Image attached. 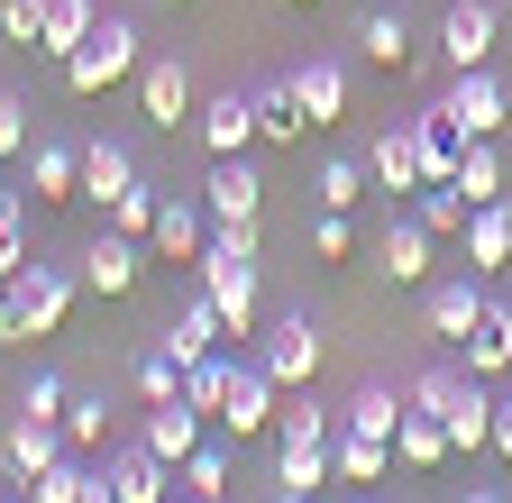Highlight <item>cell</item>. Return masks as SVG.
Returning a JSON list of instances; mask_svg holds the SVG:
<instances>
[{
  "label": "cell",
  "mask_w": 512,
  "mask_h": 503,
  "mask_svg": "<svg viewBox=\"0 0 512 503\" xmlns=\"http://www.w3.org/2000/svg\"><path fill=\"white\" fill-rule=\"evenodd\" d=\"M0 348H28V321H19V302H10V284H0Z\"/></svg>",
  "instance_id": "46"
},
{
  "label": "cell",
  "mask_w": 512,
  "mask_h": 503,
  "mask_svg": "<svg viewBox=\"0 0 512 503\" xmlns=\"http://www.w3.org/2000/svg\"><path fill=\"white\" fill-rule=\"evenodd\" d=\"M37 0H0V37H10V46H37Z\"/></svg>",
  "instance_id": "45"
},
{
  "label": "cell",
  "mask_w": 512,
  "mask_h": 503,
  "mask_svg": "<svg viewBox=\"0 0 512 503\" xmlns=\"http://www.w3.org/2000/svg\"><path fill=\"white\" fill-rule=\"evenodd\" d=\"M138 439H147L165 467H183L192 449H202V412H192L183 394H174V403H147V430H138Z\"/></svg>",
  "instance_id": "21"
},
{
  "label": "cell",
  "mask_w": 512,
  "mask_h": 503,
  "mask_svg": "<svg viewBox=\"0 0 512 503\" xmlns=\"http://www.w3.org/2000/svg\"><path fill=\"white\" fill-rule=\"evenodd\" d=\"M83 503H119V494H110V476H83Z\"/></svg>",
  "instance_id": "48"
},
{
  "label": "cell",
  "mask_w": 512,
  "mask_h": 503,
  "mask_svg": "<svg viewBox=\"0 0 512 503\" xmlns=\"http://www.w3.org/2000/svg\"><path fill=\"white\" fill-rule=\"evenodd\" d=\"M302 129H311V110H302V83H293V74L256 83V138H266V147H302Z\"/></svg>",
  "instance_id": "16"
},
{
  "label": "cell",
  "mask_w": 512,
  "mask_h": 503,
  "mask_svg": "<svg viewBox=\"0 0 512 503\" xmlns=\"http://www.w3.org/2000/svg\"><path fill=\"white\" fill-rule=\"evenodd\" d=\"M202 293L220 302V321H229V339H256V302H266V275H256V229H211V247H202Z\"/></svg>",
  "instance_id": "1"
},
{
  "label": "cell",
  "mask_w": 512,
  "mask_h": 503,
  "mask_svg": "<svg viewBox=\"0 0 512 503\" xmlns=\"http://www.w3.org/2000/svg\"><path fill=\"white\" fill-rule=\"evenodd\" d=\"M202 202H211V229H256V202H266V183H256V165H247V156H211Z\"/></svg>",
  "instance_id": "9"
},
{
  "label": "cell",
  "mask_w": 512,
  "mask_h": 503,
  "mask_svg": "<svg viewBox=\"0 0 512 503\" xmlns=\"http://www.w3.org/2000/svg\"><path fill=\"white\" fill-rule=\"evenodd\" d=\"M275 412H284V385L266 366H256V348L229 366V394H220V430L229 439H256V430H275Z\"/></svg>",
  "instance_id": "3"
},
{
  "label": "cell",
  "mask_w": 512,
  "mask_h": 503,
  "mask_svg": "<svg viewBox=\"0 0 512 503\" xmlns=\"http://www.w3.org/2000/svg\"><path fill=\"white\" fill-rule=\"evenodd\" d=\"M458 503H503V494H494V485H467V494H458Z\"/></svg>",
  "instance_id": "50"
},
{
  "label": "cell",
  "mask_w": 512,
  "mask_h": 503,
  "mask_svg": "<svg viewBox=\"0 0 512 503\" xmlns=\"http://www.w3.org/2000/svg\"><path fill=\"white\" fill-rule=\"evenodd\" d=\"M375 266L394 275V284H421V275H430V229H421L412 211H394V220H384V238H375Z\"/></svg>",
  "instance_id": "20"
},
{
  "label": "cell",
  "mask_w": 512,
  "mask_h": 503,
  "mask_svg": "<svg viewBox=\"0 0 512 503\" xmlns=\"http://www.w3.org/2000/svg\"><path fill=\"white\" fill-rule=\"evenodd\" d=\"M293 10H311V0H293Z\"/></svg>",
  "instance_id": "54"
},
{
  "label": "cell",
  "mask_w": 512,
  "mask_h": 503,
  "mask_svg": "<svg viewBox=\"0 0 512 503\" xmlns=\"http://www.w3.org/2000/svg\"><path fill=\"white\" fill-rule=\"evenodd\" d=\"M229 366H238V357H220V348H211L202 366H183V403H192V412H220V394H229Z\"/></svg>",
  "instance_id": "38"
},
{
  "label": "cell",
  "mask_w": 512,
  "mask_h": 503,
  "mask_svg": "<svg viewBox=\"0 0 512 503\" xmlns=\"http://www.w3.org/2000/svg\"><path fill=\"white\" fill-rule=\"evenodd\" d=\"M366 183H375V193H394V202H412V193H421V147H412V119H394V129L366 147Z\"/></svg>",
  "instance_id": "13"
},
{
  "label": "cell",
  "mask_w": 512,
  "mask_h": 503,
  "mask_svg": "<svg viewBox=\"0 0 512 503\" xmlns=\"http://www.w3.org/2000/svg\"><path fill=\"white\" fill-rule=\"evenodd\" d=\"M192 138H202L211 156H247V138H256V92H211L202 110H192Z\"/></svg>",
  "instance_id": "12"
},
{
  "label": "cell",
  "mask_w": 512,
  "mask_h": 503,
  "mask_svg": "<svg viewBox=\"0 0 512 503\" xmlns=\"http://www.w3.org/2000/svg\"><path fill=\"white\" fill-rule=\"evenodd\" d=\"M275 439H284V449H330V439H339V412H320L311 394H293L275 412Z\"/></svg>",
  "instance_id": "29"
},
{
  "label": "cell",
  "mask_w": 512,
  "mask_h": 503,
  "mask_svg": "<svg viewBox=\"0 0 512 503\" xmlns=\"http://www.w3.org/2000/svg\"><path fill=\"white\" fill-rule=\"evenodd\" d=\"M494 458L512 467V403H494Z\"/></svg>",
  "instance_id": "47"
},
{
  "label": "cell",
  "mask_w": 512,
  "mask_h": 503,
  "mask_svg": "<svg viewBox=\"0 0 512 503\" xmlns=\"http://www.w3.org/2000/svg\"><path fill=\"white\" fill-rule=\"evenodd\" d=\"M83 476H92V458H74V449H64V458L28 485V503H83Z\"/></svg>",
  "instance_id": "39"
},
{
  "label": "cell",
  "mask_w": 512,
  "mask_h": 503,
  "mask_svg": "<svg viewBox=\"0 0 512 503\" xmlns=\"http://www.w3.org/2000/svg\"><path fill=\"white\" fill-rule=\"evenodd\" d=\"M174 476H183V494H229V449H211V439H202Z\"/></svg>",
  "instance_id": "41"
},
{
  "label": "cell",
  "mask_w": 512,
  "mask_h": 503,
  "mask_svg": "<svg viewBox=\"0 0 512 503\" xmlns=\"http://www.w3.org/2000/svg\"><path fill=\"white\" fill-rule=\"evenodd\" d=\"M156 211H165V193H156V183L138 174V183H128V193L110 202V229H119V238H138V247H147V229H156Z\"/></svg>",
  "instance_id": "34"
},
{
  "label": "cell",
  "mask_w": 512,
  "mask_h": 503,
  "mask_svg": "<svg viewBox=\"0 0 512 503\" xmlns=\"http://www.w3.org/2000/svg\"><path fill=\"white\" fill-rule=\"evenodd\" d=\"M101 476H110V494H119V503H174V467L147 449V439H138V449H119Z\"/></svg>",
  "instance_id": "15"
},
{
  "label": "cell",
  "mask_w": 512,
  "mask_h": 503,
  "mask_svg": "<svg viewBox=\"0 0 512 503\" xmlns=\"http://www.w3.org/2000/svg\"><path fill=\"white\" fill-rule=\"evenodd\" d=\"M275 503H320V494H302V485H275Z\"/></svg>",
  "instance_id": "49"
},
{
  "label": "cell",
  "mask_w": 512,
  "mask_h": 503,
  "mask_svg": "<svg viewBox=\"0 0 512 503\" xmlns=\"http://www.w3.org/2000/svg\"><path fill=\"white\" fill-rule=\"evenodd\" d=\"M165 10H183V0H165Z\"/></svg>",
  "instance_id": "53"
},
{
  "label": "cell",
  "mask_w": 512,
  "mask_h": 503,
  "mask_svg": "<svg viewBox=\"0 0 512 503\" xmlns=\"http://www.w3.org/2000/svg\"><path fill=\"white\" fill-rule=\"evenodd\" d=\"M394 458H403V467H439V458H458V449H448V421L412 403V412H403V430H394Z\"/></svg>",
  "instance_id": "28"
},
{
  "label": "cell",
  "mask_w": 512,
  "mask_h": 503,
  "mask_svg": "<svg viewBox=\"0 0 512 503\" xmlns=\"http://www.w3.org/2000/svg\"><path fill=\"white\" fill-rule=\"evenodd\" d=\"M138 110L156 119V129H192V110H202V92H192V74L174 65V55H156V65H138Z\"/></svg>",
  "instance_id": "10"
},
{
  "label": "cell",
  "mask_w": 512,
  "mask_h": 503,
  "mask_svg": "<svg viewBox=\"0 0 512 503\" xmlns=\"http://www.w3.org/2000/svg\"><path fill=\"white\" fill-rule=\"evenodd\" d=\"M64 449H74V458H101L110 449V403L101 394H74V403H64Z\"/></svg>",
  "instance_id": "32"
},
{
  "label": "cell",
  "mask_w": 512,
  "mask_h": 503,
  "mask_svg": "<svg viewBox=\"0 0 512 503\" xmlns=\"http://www.w3.org/2000/svg\"><path fill=\"white\" fill-rule=\"evenodd\" d=\"M183 503H220V494H183Z\"/></svg>",
  "instance_id": "51"
},
{
  "label": "cell",
  "mask_w": 512,
  "mask_h": 503,
  "mask_svg": "<svg viewBox=\"0 0 512 503\" xmlns=\"http://www.w3.org/2000/svg\"><path fill=\"white\" fill-rule=\"evenodd\" d=\"M439 110L458 119L467 138H494L503 119H512V92L494 83V65H467V74H448V92H439Z\"/></svg>",
  "instance_id": "7"
},
{
  "label": "cell",
  "mask_w": 512,
  "mask_h": 503,
  "mask_svg": "<svg viewBox=\"0 0 512 503\" xmlns=\"http://www.w3.org/2000/svg\"><path fill=\"white\" fill-rule=\"evenodd\" d=\"M128 74H138V28H128L119 10H101L92 19V37L74 46V55H64V92H110V83H128Z\"/></svg>",
  "instance_id": "2"
},
{
  "label": "cell",
  "mask_w": 512,
  "mask_h": 503,
  "mask_svg": "<svg viewBox=\"0 0 512 503\" xmlns=\"http://www.w3.org/2000/svg\"><path fill=\"white\" fill-rule=\"evenodd\" d=\"M467 375H485V385L512 375V302H494V293H485V321L467 330Z\"/></svg>",
  "instance_id": "19"
},
{
  "label": "cell",
  "mask_w": 512,
  "mask_h": 503,
  "mask_svg": "<svg viewBox=\"0 0 512 503\" xmlns=\"http://www.w3.org/2000/svg\"><path fill=\"white\" fill-rule=\"evenodd\" d=\"M494 37H503V0H448V19H439V55H448V74L494 65Z\"/></svg>",
  "instance_id": "5"
},
{
  "label": "cell",
  "mask_w": 512,
  "mask_h": 503,
  "mask_svg": "<svg viewBox=\"0 0 512 503\" xmlns=\"http://www.w3.org/2000/svg\"><path fill=\"white\" fill-rule=\"evenodd\" d=\"M128 183H138V156H128L119 138H92V147H83V193L110 211V202L128 193Z\"/></svg>",
  "instance_id": "24"
},
{
  "label": "cell",
  "mask_w": 512,
  "mask_h": 503,
  "mask_svg": "<svg viewBox=\"0 0 512 503\" xmlns=\"http://www.w3.org/2000/svg\"><path fill=\"white\" fill-rule=\"evenodd\" d=\"M503 28H512V0H503Z\"/></svg>",
  "instance_id": "52"
},
{
  "label": "cell",
  "mask_w": 512,
  "mask_h": 503,
  "mask_svg": "<svg viewBox=\"0 0 512 503\" xmlns=\"http://www.w3.org/2000/svg\"><path fill=\"white\" fill-rule=\"evenodd\" d=\"M37 19H46V28H37V55H55V65H64V55L92 37L101 10H92V0H37Z\"/></svg>",
  "instance_id": "25"
},
{
  "label": "cell",
  "mask_w": 512,
  "mask_h": 503,
  "mask_svg": "<svg viewBox=\"0 0 512 503\" xmlns=\"http://www.w3.org/2000/svg\"><path fill=\"white\" fill-rule=\"evenodd\" d=\"M311 257H320V266L357 257V229H348V211H320V220H311Z\"/></svg>",
  "instance_id": "42"
},
{
  "label": "cell",
  "mask_w": 512,
  "mask_h": 503,
  "mask_svg": "<svg viewBox=\"0 0 512 503\" xmlns=\"http://www.w3.org/2000/svg\"><path fill=\"white\" fill-rule=\"evenodd\" d=\"M28 266V202L0 183V275H19Z\"/></svg>",
  "instance_id": "40"
},
{
  "label": "cell",
  "mask_w": 512,
  "mask_h": 503,
  "mask_svg": "<svg viewBox=\"0 0 512 503\" xmlns=\"http://www.w3.org/2000/svg\"><path fill=\"white\" fill-rule=\"evenodd\" d=\"M458 193H467V202H503V156H494V138H467V165H458Z\"/></svg>",
  "instance_id": "36"
},
{
  "label": "cell",
  "mask_w": 512,
  "mask_h": 503,
  "mask_svg": "<svg viewBox=\"0 0 512 503\" xmlns=\"http://www.w3.org/2000/svg\"><path fill=\"white\" fill-rule=\"evenodd\" d=\"M256 366H266V375H275V385H284V394H302V385H320V330L302 321V311H284V321H275L266 339H256Z\"/></svg>",
  "instance_id": "6"
},
{
  "label": "cell",
  "mask_w": 512,
  "mask_h": 503,
  "mask_svg": "<svg viewBox=\"0 0 512 503\" xmlns=\"http://www.w3.org/2000/svg\"><path fill=\"white\" fill-rule=\"evenodd\" d=\"M128 385H138V403H174V394H183V357L156 339V348L138 357V375H128Z\"/></svg>",
  "instance_id": "35"
},
{
  "label": "cell",
  "mask_w": 512,
  "mask_h": 503,
  "mask_svg": "<svg viewBox=\"0 0 512 503\" xmlns=\"http://www.w3.org/2000/svg\"><path fill=\"white\" fill-rule=\"evenodd\" d=\"M330 467H339V485H384V476H394V439H366V430H348V421H339Z\"/></svg>",
  "instance_id": "23"
},
{
  "label": "cell",
  "mask_w": 512,
  "mask_h": 503,
  "mask_svg": "<svg viewBox=\"0 0 512 503\" xmlns=\"http://www.w3.org/2000/svg\"><path fill=\"white\" fill-rule=\"evenodd\" d=\"M28 193H37V202H83V147L37 138V147H28Z\"/></svg>",
  "instance_id": "17"
},
{
  "label": "cell",
  "mask_w": 512,
  "mask_h": 503,
  "mask_svg": "<svg viewBox=\"0 0 512 503\" xmlns=\"http://www.w3.org/2000/svg\"><path fill=\"white\" fill-rule=\"evenodd\" d=\"M421 321H430V339H448V348H467V330L485 321V284H430V302H421Z\"/></svg>",
  "instance_id": "18"
},
{
  "label": "cell",
  "mask_w": 512,
  "mask_h": 503,
  "mask_svg": "<svg viewBox=\"0 0 512 503\" xmlns=\"http://www.w3.org/2000/svg\"><path fill=\"white\" fill-rule=\"evenodd\" d=\"M311 193H320V211H357L366 202V156H330Z\"/></svg>",
  "instance_id": "33"
},
{
  "label": "cell",
  "mask_w": 512,
  "mask_h": 503,
  "mask_svg": "<svg viewBox=\"0 0 512 503\" xmlns=\"http://www.w3.org/2000/svg\"><path fill=\"white\" fill-rule=\"evenodd\" d=\"M147 247H156L165 266H202V247H211V202H202V193H165Z\"/></svg>",
  "instance_id": "8"
},
{
  "label": "cell",
  "mask_w": 512,
  "mask_h": 503,
  "mask_svg": "<svg viewBox=\"0 0 512 503\" xmlns=\"http://www.w3.org/2000/svg\"><path fill=\"white\" fill-rule=\"evenodd\" d=\"M55 458H64V421H28V412H19V421H10V439H0V467H10L19 485H37Z\"/></svg>",
  "instance_id": "14"
},
{
  "label": "cell",
  "mask_w": 512,
  "mask_h": 503,
  "mask_svg": "<svg viewBox=\"0 0 512 503\" xmlns=\"http://www.w3.org/2000/svg\"><path fill=\"white\" fill-rule=\"evenodd\" d=\"M403 211H412V220H421L430 238H467V211H476V202L458 193V183H421V193H412Z\"/></svg>",
  "instance_id": "27"
},
{
  "label": "cell",
  "mask_w": 512,
  "mask_h": 503,
  "mask_svg": "<svg viewBox=\"0 0 512 503\" xmlns=\"http://www.w3.org/2000/svg\"><path fill=\"white\" fill-rule=\"evenodd\" d=\"M403 412H412V394H394V385H366V394H357L339 421H348V430H366V439H394V430H403Z\"/></svg>",
  "instance_id": "30"
},
{
  "label": "cell",
  "mask_w": 512,
  "mask_h": 503,
  "mask_svg": "<svg viewBox=\"0 0 512 503\" xmlns=\"http://www.w3.org/2000/svg\"><path fill=\"white\" fill-rule=\"evenodd\" d=\"M293 83H302V110L330 129V119H348V74L330 65V55H311V65H293Z\"/></svg>",
  "instance_id": "26"
},
{
  "label": "cell",
  "mask_w": 512,
  "mask_h": 503,
  "mask_svg": "<svg viewBox=\"0 0 512 503\" xmlns=\"http://www.w3.org/2000/svg\"><path fill=\"white\" fill-rule=\"evenodd\" d=\"M512 266V202H476L467 211V275Z\"/></svg>",
  "instance_id": "22"
},
{
  "label": "cell",
  "mask_w": 512,
  "mask_h": 503,
  "mask_svg": "<svg viewBox=\"0 0 512 503\" xmlns=\"http://www.w3.org/2000/svg\"><path fill=\"white\" fill-rule=\"evenodd\" d=\"M357 46H366V65L403 74V65H412V28H403V10H375V19L357 28Z\"/></svg>",
  "instance_id": "31"
},
{
  "label": "cell",
  "mask_w": 512,
  "mask_h": 503,
  "mask_svg": "<svg viewBox=\"0 0 512 503\" xmlns=\"http://www.w3.org/2000/svg\"><path fill=\"white\" fill-rule=\"evenodd\" d=\"M64 403H74V394H64V375H46V366L28 375V394H19V412H28V421H64Z\"/></svg>",
  "instance_id": "43"
},
{
  "label": "cell",
  "mask_w": 512,
  "mask_h": 503,
  "mask_svg": "<svg viewBox=\"0 0 512 503\" xmlns=\"http://www.w3.org/2000/svg\"><path fill=\"white\" fill-rule=\"evenodd\" d=\"M275 485L320 494V485H339V467H330V449H275Z\"/></svg>",
  "instance_id": "37"
},
{
  "label": "cell",
  "mask_w": 512,
  "mask_h": 503,
  "mask_svg": "<svg viewBox=\"0 0 512 503\" xmlns=\"http://www.w3.org/2000/svg\"><path fill=\"white\" fill-rule=\"evenodd\" d=\"M0 284H10L28 339H55V330H64V311H74V284H83V275H64V266H37V257H28L19 275H0Z\"/></svg>",
  "instance_id": "4"
},
{
  "label": "cell",
  "mask_w": 512,
  "mask_h": 503,
  "mask_svg": "<svg viewBox=\"0 0 512 503\" xmlns=\"http://www.w3.org/2000/svg\"><path fill=\"white\" fill-rule=\"evenodd\" d=\"M10 156H28V101L0 92V165H10Z\"/></svg>",
  "instance_id": "44"
},
{
  "label": "cell",
  "mask_w": 512,
  "mask_h": 503,
  "mask_svg": "<svg viewBox=\"0 0 512 503\" xmlns=\"http://www.w3.org/2000/svg\"><path fill=\"white\" fill-rule=\"evenodd\" d=\"M138 275H147V247H138V238H119V229H101V238L83 247V284H92L101 302H119V293H138Z\"/></svg>",
  "instance_id": "11"
}]
</instances>
